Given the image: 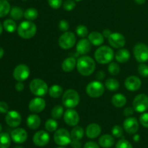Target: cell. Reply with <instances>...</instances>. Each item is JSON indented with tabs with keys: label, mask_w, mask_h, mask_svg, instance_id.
<instances>
[{
	"label": "cell",
	"mask_w": 148,
	"mask_h": 148,
	"mask_svg": "<svg viewBox=\"0 0 148 148\" xmlns=\"http://www.w3.org/2000/svg\"><path fill=\"white\" fill-rule=\"evenodd\" d=\"M70 145L72 148H81L82 147V144L79 140H72Z\"/></svg>",
	"instance_id": "obj_50"
},
{
	"label": "cell",
	"mask_w": 148,
	"mask_h": 148,
	"mask_svg": "<svg viewBox=\"0 0 148 148\" xmlns=\"http://www.w3.org/2000/svg\"><path fill=\"white\" fill-rule=\"evenodd\" d=\"M76 6L74 0H66L63 3V7L66 11H72Z\"/></svg>",
	"instance_id": "obj_43"
},
{
	"label": "cell",
	"mask_w": 148,
	"mask_h": 148,
	"mask_svg": "<svg viewBox=\"0 0 148 148\" xmlns=\"http://www.w3.org/2000/svg\"><path fill=\"white\" fill-rule=\"evenodd\" d=\"M51 116L54 119H59L64 116V108L60 105H57L52 108L51 111Z\"/></svg>",
	"instance_id": "obj_36"
},
{
	"label": "cell",
	"mask_w": 148,
	"mask_h": 148,
	"mask_svg": "<svg viewBox=\"0 0 148 148\" xmlns=\"http://www.w3.org/2000/svg\"><path fill=\"white\" fill-rule=\"evenodd\" d=\"M124 129L128 134H134L139 130V123L135 117H128L124 121Z\"/></svg>",
	"instance_id": "obj_17"
},
{
	"label": "cell",
	"mask_w": 148,
	"mask_h": 148,
	"mask_svg": "<svg viewBox=\"0 0 148 148\" xmlns=\"http://www.w3.org/2000/svg\"><path fill=\"white\" fill-rule=\"evenodd\" d=\"M99 145L103 148H110L114 145V138L110 134H103L98 140Z\"/></svg>",
	"instance_id": "obj_26"
},
{
	"label": "cell",
	"mask_w": 148,
	"mask_h": 148,
	"mask_svg": "<svg viewBox=\"0 0 148 148\" xmlns=\"http://www.w3.org/2000/svg\"><path fill=\"white\" fill-rule=\"evenodd\" d=\"M138 72L143 77H148V65L145 63H140L138 66Z\"/></svg>",
	"instance_id": "obj_40"
},
{
	"label": "cell",
	"mask_w": 148,
	"mask_h": 148,
	"mask_svg": "<svg viewBox=\"0 0 148 148\" xmlns=\"http://www.w3.org/2000/svg\"><path fill=\"white\" fill-rule=\"evenodd\" d=\"M53 140L58 145L66 146L70 144L72 142L71 134L65 129H59L55 132L53 134Z\"/></svg>",
	"instance_id": "obj_8"
},
{
	"label": "cell",
	"mask_w": 148,
	"mask_h": 148,
	"mask_svg": "<svg viewBox=\"0 0 148 148\" xmlns=\"http://www.w3.org/2000/svg\"><path fill=\"white\" fill-rule=\"evenodd\" d=\"M127 98L125 95L121 93H117L113 95L111 102L112 104L116 108H122L127 103Z\"/></svg>",
	"instance_id": "obj_27"
},
{
	"label": "cell",
	"mask_w": 148,
	"mask_h": 148,
	"mask_svg": "<svg viewBox=\"0 0 148 148\" xmlns=\"http://www.w3.org/2000/svg\"><path fill=\"white\" fill-rule=\"evenodd\" d=\"M111 33H112V32H111L109 29H105V30H103L102 34H103V36H104V38H108L111 36Z\"/></svg>",
	"instance_id": "obj_53"
},
{
	"label": "cell",
	"mask_w": 148,
	"mask_h": 148,
	"mask_svg": "<svg viewBox=\"0 0 148 148\" xmlns=\"http://www.w3.org/2000/svg\"><path fill=\"white\" fill-rule=\"evenodd\" d=\"M29 87L32 93L36 96H44L47 92H49V87L47 83L44 80L39 78L33 79L30 82Z\"/></svg>",
	"instance_id": "obj_5"
},
{
	"label": "cell",
	"mask_w": 148,
	"mask_h": 148,
	"mask_svg": "<svg viewBox=\"0 0 148 148\" xmlns=\"http://www.w3.org/2000/svg\"><path fill=\"white\" fill-rule=\"evenodd\" d=\"M3 27H4V30L8 33H14L16 30H17V24L12 19H7V20H4L3 23Z\"/></svg>",
	"instance_id": "obj_34"
},
{
	"label": "cell",
	"mask_w": 148,
	"mask_h": 148,
	"mask_svg": "<svg viewBox=\"0 0 148 148\" xmlns=\"http://www.w3.org/2000/svg\"><path fill=\"white\" fill-rule=\"evenodd\" d=\"M75 1H82V0H75Z\"/></svg>",
	"instance_id": "obj_60"
},
{
	"label": "cell",
	"mask_w": 148,
	"mask_h": 148,
	"mask_svg": "<svg viewBox=\"0 0 148 148\" xmlns=\"http://www.w3.org/2000/svg\"><path fill=\"white\" fill-rule=\"evenodd\" d=\"M11 144V137L8 133H0V148H9Z\"/></svg>",
	"instance_id": "obj_33"
},
{
	"label": "cell",
	"mask_w": 148,
	"mask_h": 148,
	"mask_svg": "<svg viewBox=\"0 0 148 148\" xmlns=\"http://www.w3.org/2000/svg\"><path fill=\"white\" fill-rule=\"evenodd\" d=\"M95 77L97 78V79L98 80H102L104 78L106 77V74L103 71H99V72H97L96 75H95Z\"/></svg>",
	"instance_id": "obj_51"
},
{
	"label": "cell",
	"mask_w": 148,
	"mask_h": 148,
	"mask_svg": "<svg viewBox=\"0 0 148 148\" xmlns=\"http://www.w3.org/2000/svg\"><path fill=\"white\" fill-rule=\"evenodd\" d=\"M64 120L67 125L75 127L79 121V116L77 111L73 108H68L64 114Z\"/></svg>",
	"instance_id": "obj_13"
},
{
	"label": "cell",
	"mask_w": 148,
	"mask_h": 148,
	"mask_svg": "<svg viewBox=\"0 0 148 148\" xmlns=\"http://www.w3.org/2000/svg\"><path fill=\"white\" fill-rule=\"evenodd\" d=\"M134 141H136V142H137V141H139V140H140V136L139 135H135L134 137Z\"/></svg>",
	"instance_id": "obj_56"
},
{
	"label": "cell",
	"mask_w": 148,
	"mask_h": 148,
	"mask_svg": "<svg viewBox=\"0 0 148 148\" xmlns=\"http://www.w3.org/2000/svg\"><path fill=\"white\" fill-rule=\"evenodd\" d=\"M11 139L17 144L25 143L27 139V133L23 128H16L11 132Z\"/></svg>",
	"instance_id": "obj_19"
},
{
	"label": "cell",
	"mask_w": 148,
	"mask_h": 148,
	"mask_svg": "<svg viewBox=\"0 0 148 148\" xmlns=\"http://www.w3.org/2000/svg\"><path fill=\"white\" fill-rule=\"evenodd\" d=\"M9 111V106L4 101H0V113L7 114Z\"/></svg>",
	"instance_id": "obj_47"
},
{
	"label": "cell",
	"mask_w": 148,
	"mask_h": 148,
	"mask_svg": "<svg viewBox=\"0 0 148 148\" xmlns=\"http://www.w3.org/2000/svg\"><path fill=\"white\" fill-rule=\"evenodd\" d=\"M59 28L61 31L66 32L69 28V24L68 21L65 20H62L59 23Z\"/></svg>",
	"instance_id": "obj_45"
},
{
	"label": "cell",
	"mask_w": 148,
	"mask_h": 148,
	"mask_svg": "<svg viewBox=\"0 0 148 148\" xmlns=\"http://www.w3.org/2000/svg\"><path fill=\"white\" fill-rule=\"evenodd\" d=\"M17 33L22 38L30 39L34 37L37 32V27L33 22L30 20L23 21L17 27Z\"/></svg>",
	"instance_id": "obj_3"
},
{
	"label": "cell",
	"mask_w": 148,
	"mask_h": 148,
	"mask_svg": "<svg viewBox=\"0 0 148 148\" xmlns=\"http://www.w3.org/2000/svg\"><path fill=\"white\" fill-rule=\"evenodd\" d=\"M4 54V49H3V48H1V47H0V59H1V58L3 57Z\"/></svg>",
	"instance_id": "obj_55"
},
{
	"label": "cell",
	"mask_w": 148,
	"mask_h": 148,
	"mask_svg": "<svg viewBox=\"0 0 148 148\" xmlns=\"http://www.w3.org/2000/svg\"><path fill=\"white\" fill-rule=\"evenodd\" d=\"M11 7L7 0H0V17H4L10 12Z\"/></svg>",
	"instance_id": "obj_30"
},
{
	"label": "cell",
	"mask_w": 148,
	"mask_h": 148,
	"mask_svg": "<svg viewBox=\"0 0 148 148\" xmlns=\"http://www.w3.org/2000/svg\"><path fill=\"white\" fill-rule=\"evenodd\" d=\"M23 1H27V0H23Z\"/></svg>",
	"instance_id": "obj_62"
},
{
	"label": "cell",
	"mask_w": 148,
	"mask_h": 148,
	"mask_svg": "<svg viewBox=\"0 0 148 148\" xmlns=\"http://www.w3.org/2000/svg\"><path fill=\"white\" fill-rule=\"evenodd\" d=\"M26 123H27V126L30 130H37L40 127L41 121L38 115L33 114L27 116Z\"/></svg>",
	"instance_id": "obj_23"
},
{
	"label": "cell",
	"mask_w": 148,
	"mask_h": 148,
	"mask_svg": "<svg viewBox=\"0 0 148 148\" xmlns=\"http://www.w3.org/2000/svg\"><path fill=\"white\" fill-rule=\"evenodd\" d=\"M134 58L140 63H145L148 61V46L143 43H138L134 46Z\"/></svg>",
	"instance_id": "obj_9"
},
{
	"label": "cell",
	"mask_w": 148,
	"mask_h": 148,
	"mask_svg": "<svg viewBox=\"0 0 148 148\" xmlns=\"http://www.w3.org/2000/svg\"><path fill=\"white\" fill-rule=\"evenodd\" d=\"M87 94L90 98H97L102 96L105 91V87L103 84L98 80L90 82L86 87Z\"/></svg>",
	"instance_id": "obj_6"
},
{
	"label": "cell",
	"mask_w": 148,
	"mask_h": 148,
	"mask_svg": "<svg viewBox=\"0 0 148 148\" xmlns=\"http://www.w3.org/2000/svg\"><path fill=\"white\" fill-rule=\"evenodd\" d=\"M84 148H100V147L95 142L90 141L85 143V145H84Z\"/></svg>",
	"instance_id": "obj_49"
},
{
	"label": "cell",
	"mask_w": 148,
	"mask_h": 148,
	"mask_svg": "<svg viewBox=\"0 0 148 148\" xmlns=\"http://www.w3.org/2000/svg\"><path fill=\"white\" fill-rule=\"evenodd\" d=\"M77 69L82 76H90L95 69V62L88 56H82L77 61Z\"/></svg>",
	"instance_id": "obj_1"
},
{
	"label": "cell",
	"mask_w": 148,
	"mask_h": 148,
	"mask_svg": "<svg viewBox=\"0 0 148 148\" xmlns=\"http://www.w3.org/2000/svg\"><path fill=\"white\" fill-rule=\"evenodd\" d=\"M140 123L143 127L148 128V113H143L140 116Z\"/></svg>",
	"instance_id": "obj_44"
},
{
	"label": "cell",
	"mask_w": 148,
	"mask_h": 148,
	"mask_svg": "<svg viewBox=\"0 0 148 148\" xmlns=\"http://www.w3.org/2000/svg\"><path fill=\"white\" fill-rule=\"evenodd\" d=\"M108 70L111 75H117L119 74L121 69H120V66L118 64L111 62L108 65Z\"/></svg>",
	"instance_id": "obj_38"
},
{
	"label": "cell",
	"mask_w": 148,
	"mask_h": 148,
	"mask_svg": "<svg viewBox=\"0 0 148 148\" xmlns=\"http://www.w3.org/2000/svg\"><path fill=\"white\" fill-rule=\"evenodd\" d=\"M1 131H2V127H1V124H0V133L1 132Z\"/></svg>",
	"instance_id": "obj_58"
},
{
	"label": "cell",
	"mask_w": 148,
	"mask_h": 148,
	"mask_svg": "<svg viewBox=\"0 0 148 148\" xmlns=\"http://www.w3.org/2000/svg\"><path fill=\"white\" fill-rule=\"evenodd\" d=\"M119 81L114 78H109L105 82V87L111 92L117 90L119 88Z\"/></svg>",
	"instance_id": "obj_32"
},
{
	"label": "cell",
	"mask_w": 148,
	"mask_h": 148,
	"mask_svg": "<svg viewBox=\"0 0 148 148\" xmlns=\"http://www.w3.org/2000/svg\"><path fill=\"white\" fill-rule=\"evenodd\" d=\"M24 84L23 83V82H18L15 85V89L16 90L18 91V92H22V91L24 90Z\"/></svg>",
	"instance_id": "obj_52"
},
{
	"label": "cell",
	"mask_w": 148,
	"mask_h": 148,
	"mask_svg": "<svg viewBox=\"0 0 148 148\" xmlns=\"http://www.w3.org/2000/svg\"><path fill=\"white\" fill-rule=\"evenodd\" d=\"M142 85V81L137 76H130L125 79L124 86L129 91L135 92L138 90Z\"/></svg>",
	"instance_id": "obj_18"
},
{
	"label": "cell",
	"mask_w": 148,
	"mask_h": 148,
	"mask_svg": "<svg viewBox=\"0 0 148 148\" xmlns=\"http://www.w3.org/2000/svg\"><path fill=\"white\" fill-rule=\"evenodd\" d=\"M10 17L14 20H19L24 17V12L23 9L19 7H13L10 10Z\"/></svg>",
	"instance_id": "obj_31"
},
{
	"label": "cell",
	"mask_w": 148,
	"mask_h": 148,
	"mask_svg": "<svg viewBox=\"0 0 148 148\" xmlns=\"http://www.w3.org/2000/svg\"><path fill=\"white\" fill-rule=\"evenodd\" d=\"M88 40L95 46H101L104 42V36L99 32H91L88 34Z\"/></svg>",
	"instance_id": "obj_22"
},
{
	"label": "cell",
	"mask_w": 148,
	"mask_h": 148,
	"mask_svg": "<svg viewBox=\"0 0 148 148\" xmlns=\"http://www.w3.org/2000/svg\"><path fill=\"white\" fill-rule=\"evenodd\" d=\"M86 136L90 139H95L101 134V128L99 124L92 123L90 124L86 128Z\"/></svg>",
	"instance_id": "obj_21"
},
{
	"label": "cell",
	"mask_w": 148,
	"mask_h": 148,
	"mask_svg": "<svg viewBox=\"0 0 148 148\" xmlns=\"http://www.w3.org/2000/svg\"><path fill=\"white\" fill-rule=\"evenodd\" d=\"M3 28H4V27H3L2 24H1V23H0V35H1V33H2V32H3Z\"/></svg>",
	"instance_id": "obj_57"
},
{
	"label": "cell",
	"mask_w": 148,
	"mask_h": 148,
	"mask_svg": "<svg viewBox=\"0 0 148 148\" xmlns=\"http://www.w3.org/2000/svg\"><path fill=\"white\" fill-rule=\"evenodd\" d=\"M95 59L101 64H106L114 59V52L111 47L108 46H101L96 49L95 52Z\"/></svg>",
	"instance_id": "obj_2"
},
{
	"label": "cell",
	"mask_w": 148,
	"mask_h": 148,
	"mask_svg": "<svg viewBox=\"0 0 148 148\" xmlns=\"http://www.w3.org/2000/svg\"><path fill=\"white\" fill-rule=\"evenodd\" d=\"M5 121L9 127L17 128L21 124V115L17 111H10L6 114Z\"/></svg>",
	"instance_id": "obj_12"
},
{
	"label": "cell",
	"mask_w": 148,
	"mask_h": 148,
	"mask_svg": "<svg viewBox=\"0 0 148 148\" xmlns=\"http://www.w3.org/2000/svg\"><path fill=\"white\" fill-rule=\"evenodd\" d=\"M38 16V12L35 8H29L27 9L24 12V17L27 20L33 21L36 20Z\"/></svg>",
	"instance_id": "obj_35"
},
{
	"label": "cell",
	"mask_w": 148,
	"mask_h": 148,
	"mask_svg": "<svg viewBox=\"0 0 148 148\" xmlns=\"http://www.w3.org/2000/svg\"><path fill=\"white\" fill-rule=\"evenodd\" d=\"M134 1H135L137 4H143L145 3L146 0H134Z\"/></svg>",
	"instance_id": "obj_54"
},
{
	"label": "cell",
	"mask_w": 148,
	"mask_h": 148,
	"mask_svg": "<svg viewBox=\"0 0 148 148\" xmlns=\"http://www.w3.org/2000/svg\"><path fill=\"white\" fill-rule=\"evenodd\" d=\"M76 33L79 37L85 38L88 35V27L83 25H79L76 27Z\"/></svg>",
	"instance_id": "obj_39"
},
{
	"label": "cell",
	"mask_w": 148,
	"mask_h": 148,
	"mask_svg": "<svg viewBox=\"0 0 148 148\" xmlns=\"http://www.w3.org/2000/svg\"><path fill=\"white\" fill-rule=\"evenodd\" d=\"M14 148H23V147H20V146H17V147H15Z\"/></svg>",
	"instance_id": "obj_59"
},
{
	"label": "cell",
	"mask_w": 148,
	"mask_h": 148,
	"mask_svg": "<svg viewBox=\"0 0 148 148\" xmlns=\"http://www.w3.org/2000/svg\"><path fill=\"white\" fill-rule=\"evenodd\" d=\"M46 101L40 97L34 98L30 101L28 108L33 114H38L43 111L46 107Z\"/></svg>",
	"instance_id": "obj_15"
},
{
	"label": "cell",
	"mask_w": 148,
	"mask_h": 148,
	"mask_svg": "<svg viewBox=\"0 0 148 148\" xmlns=\"http://www.w3.org/2000/svg\"><path fill=\"white\" fill-rule=\"evenodd\" d=\"M77 66V60L75 57H67L62 64V70L65 72H70L75 69Z\"/></svg>",
	"instance_id": "obj_25"
},
{
	"label": "cell",
	"mask_w": 148,
	"mask_h": 148,
	"mask_svg": "<svg viewBox=\"0 0 148 148\" xmlns=\"http://www.w3.org/2000/svg\"><path fill=\"white\" fill-rule=\"evenodd\" d=\"M57 148H65V147H57Z\"/></svg>",
	"instance_id": "obj_61"
},
{
	"label": "cell",
	"mask_w": 148,
	"mask_h": 148,
	"mask_svg": "<svg viewBox=\"0 0 148 148\" xmlns=\"http://www.w3.org/2000/svg\"><path fill=\"white\" fill-rule=\"evenodd\" d=\"M116 148H133L131 143L127 140H120L117 142L116 145Z\"/></svg>",
	"instance_id": "obj_42"
},
{
	"label": "cell",
	"mask_w": 148,
	"mask_h": 148,
	"mask_svg": "<svg viewBox=\"0 0 148 148\" xmlns=\"http://www.w3.org/2000/svg\"><path fill=\"white\" fill-rule=\"evenodd\" d=\"M111 132H112L114 137H116V138H119V137H122L123 135V129L121 126L115 125L113 127Z\"/></svg>",
	"instance_id": "obj_41"
},
{
	"label": "cell",
	"mask_w": 148,
	"mask_h": 148,
	"mask_svg": "<svg viewBox=\"0 0 148 148\" xmlns=\"http://www.w3.org/2000/svg\"><path fill=\"white\" fill-rule=\"evenodd\" d=\"M45 128L49 132H56L58 128V122L54 119H49L45 123Z\"/></svg>",
	"instance_id": "obj_37"
},
{
	"label": "cell",
	"mask_w": 148,
	"mask_h": 148,
	"mask_svg": "<svg viewBox=\"0 0 148 148\" xmlns=\"http://www.w3.org/2000/svg\"><path fill=\"white\" fill-rule=\"evenodd\" d=\"M49 141H50V136H49V133L43 130L37 132L33 135V142L38 147L46 146L49 143Z\"/></svg>",
	"instance_id": "obj_16"
},
{
	"label": "cell",
	"mask_w": 148,
	"mask_h": 148,
	"mask_svg": "<svg viewBox=\"0 0 148 148\" xmlns=\"http://www.w3.org/2000/svg\"><path fill=\"white\" fill-rule=\"evenodd\" d=\"M91 49V43L88 39L82 38L78 41L76 46V51L79 54L85 55L90 52Z\"/></svg>",
	"instance_id": "obj_20"
},
{
	"label": "cell",
	"mask_w": 148,
	"mask_h": 148,
	"mask_svg": "<svg viewBox=\"0 0 148 148\" xmlns=\"http://www.w3.org/2000/svg\"><path fill=\"white\" fill-rule=\"evenodd\" d=\"M49 6L53 9H59L62 5V0H48Z\"/></svg>",
	"instance_id": "obj_46"
},
{
	"label": "cell",
	"mask_w": 148,
	"mask_h": 148,
	"mask_svg": "<svg viewBox=\"0 0 148 148\" xmlns=\"http://www.w3.org/2000/svg\"><path fill=\"white\" fill-rule=\"evenodd\" d=\"M108 41L112 47L115 49H121L126 43V39L124 35L120 33H112L108 38Z\"/></svg>",
	"instance_id": "obj_14"
},
{
	"label": "cell",
	"mask_w": 148,
	"mask_h": 148,
	"mask_svg": "<svg viewBox=\"0 0 148 148\" xmlns=\"http://www.w3.org/2000/svg\"><path fill=\"white\" fill-rule=\"evenodd\" d=\"M134 109L133 107H127L123 111V114L127 117H131V116H132L134 114Z\"/></svg>",
	"instance_id": "obj_48"
},
{
	"label": "cell",
	"mask_w": 148,
	"mask_h": 148,
	"mask_svg": "<svg viewBox=\"0 0 148 148\" xmlns=\"http://www.w3.org/2000/svg\"><path fill=\"white\" fill-rule=\"evenodd\" d=\"M130 56H131V54H130V52L129 51L128 49H121L117 51L116 53L115 59L116 62L124 64L130 60Z\"/></svg>",
	"instance_id": "obj_24"
},
{
	"label": "cell",
	"mask_w": 148,
	"mask_h": 148,
	"mask_svg": "<svg viewBox=\"0 0 148 148\" xmlns=\"http://www.w3.org/2000/svg\"><path fill=\"white\" fill-rule=\"evenodd\" d=\"M80 97L75 90L68 89L62 95V104L67 108H74L78 106Z\"/></svg>",
	"instance_id": "obj_4"
},
{
	"label": "cell",
	"mask_w": 148,
	"mask_h": 148,
	"mask_svg": "<svg viewBox=\"0 0 148 148\" xmlns=\"http://www.w3.org/2000/svg\"><path fill=\"white\" fill-rule=\"evenodd\" d=\"M84 133H85V131L82 127L75 126L70 133L72 140H80L83 137Z\"/></svg>",
	"instance_id": "obj_29"
},
{
	"label": "cell",
	"mask_w": 148,
	"mask_h": 148,
	"mask_svg": "<svg viewBox=\"0 0 148 148\" xmlns=\"http://www.w3.org/2000/svg\"><path fill=\"white\" fill-rule=\"evenodd\" d=\"M63 88L59 85H53L49 88V94L51 98H58L63 95Z\"/></svg>",
	"instance_id": "obj_28"
},
{
	"label": "cell",
	"mask_w": 148,
	"mask_h": 148,
	"mask_svg": "<svg viewBox=\"0 0 148 148\" xmlns=\"http://www.w3.org/2000/svg\"><path fill=\"white\" fill-rule=\"evenodd\" d=\"M30 71L25 64H19L13 71V77L17 82H23L30 76Z\"/></svg>",
	"instance_id": "obj_11"
},
{
	"label": "cell",
	"mask_w": 148,
	"mask_h": 148,
	"mask_svg": "<svg viewBox=\"0 0 148 148\" xmlns=\"http://www.w3.org/2000/svg\"><path fill=\"white\" fill-rule=\"evenodd\" d=\"M132 106L137 112H145L148 109V96L146 94H139L133 100Z\"/></svg>",
	"instance_id": "obj_10"
},
{
	"label": "cell",
	"mask_w": 148,
	"mask_h": 148,
	"mask_svg": "<svg viewBox=\"0 0 148 148\" xmlns=\"http://www.w3.org/2000/svg\"><path fill=\"white\" fill-rule=\"evenodd\" d=\"M76 43V36L72 32L66 31L60 36L58 40V43L62 49H72Z\"/></svg>",
	"instance_id": "obj_7"
}]
</instances>
